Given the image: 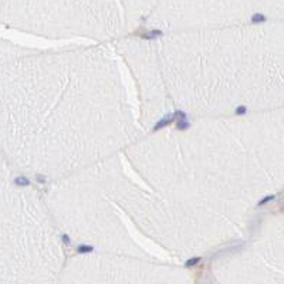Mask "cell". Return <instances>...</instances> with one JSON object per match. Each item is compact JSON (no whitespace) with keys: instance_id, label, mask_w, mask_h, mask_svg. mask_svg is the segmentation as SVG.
<instances>
[{"instance_id":"1","label":"cell","mask_w":284,"mask_h":284,"mask_svg":"<svg viewBox=\"0 0 284 284\" xmlns=\"http://www.w3.org/2000/svg\"><path fill=\"white\" fill-rule=\"evenodd\" d=\"M175 114L179 116V122H178V129H181V131L188 129V128H189V122L186 121V114H185V112H182V111H176Z\"/></svg>"},{"instance_id":"2","label":"cell","mask_w":284,"mask_h":284,"mask_svg":"<svg viewBox=\"0 0 284 284\" xmlns=\"http://www.w3.org/2000/svg\"><path fill=\"white\" fill-rule=\"evenodd\" d=\"M175 116H176V114H169V115H166L163 119H161V121L155 125V128H154V131H158L159 128H163V126H166V125H169L171 122L175 119Z\"/></svg>"},{"instance_id":"3","label":"cell","mask_w":284,"mask_h":284,"mask_svg":"<svg viewBox=\"0 0 284 284\" xmlns=\"http://www.w3.org/2000/svg\"><path fill=\"white\" fill-rule=\"evenodd\" d=\"M159 36H162V31H161V30H152V31L142 34V37H144V38H148V40H152V38H158Z\"/></svg>"},{"instance_id":"4","label":"cell","mask_w":284,"mask_h":284,"mask_svg":"<svg viewBox=\"0 0 284 284\" xmlns=\"http://www.w3.org/2000/svg\"><path fill=\"white\" fill-rule=\"evenodd\" d=\"M266 21V17L261 13H256L252 17V24H261Z\"/></svg>"},{"instance_id":"5","label":"cell","mask_w":284,"mask_h":284,"mask_svg":"<svg viewBox=\"0 0 284 284\" xmlns=\"http://www.w3.org/2000/svg\"><path fill=\"white\" fill-rule=\"evenodd\" d=\"M14 183H16V185H19V186H27V185H28V179H27V178H24V176H19V178H16V179H14Z\"/></svg>"},{"instance_id":"6","label":"cell","mask_w":284,"mask_h":284,"mask_svg":"<svg viewBox=\"0 0 284 284\" xmlns=\"http://www.w3.org/2000/svg\"><path fill=\"white\" fill-rule=\"evenodd\" d=\"M78 252L80 253H90V252H93V247L87 246V244H81V246H78Z\"/></svg>"},{"instance_id":"7","label":"cell","mask_w":284,"mask_h":284,"mask_svg":"<svg viewBox=\"0 0 284 284\" xmlns=\"http://www.w3.org/2000/svg\"><path fill=\"white\" fill-rule=\"evenodd\" d=\"M197 261H200V257H193V259H189V260L186 261V267H192V266H195Z\"/></svg>"},{"instance_id":"8","label":"cell","mask_w":284,"mask_h":284,"mask_svg":"<svg viewBox=\"0 0 284 284\" xmlns=\"http://www.w3.org/2000/svg\"><path fill=\"white\" fill-rule=\"evenodd\" d=\"M274 199V195H270V196H267V197H264V199H261L260 202H259V206H264L266 203H269L270 200H273Z\"/></svg>"},{"instance_id":"9","label":"cell","mask_w":284,"mask_h":284,"mask_svg":"<svg viewBox=\"0 0 284 284\" xmlns=\"http://www.w3.org/2000/svg\"><path fill=\"white\" fill-rule=\"evenodd\" d=\"M246 111H247L246 107H243V105H242V107L236 108V114H237V115H244V114H246Z\"/></svg>"},{"instance_id":"10","label":"cell","mask_w":284,"mask_h":284,"mask_svg":"<svg viewBox=\"0 0 284 284\" xmlns=\"http://www.w3.org/2000/svg\"><path fill=\"white\" fill-rule=\"evenodd\" d=\"M63 242H64L65 244H70V237H68L67 234H63Z\"/></svg>"},{"instance_id":"11","label":"cell","mask_w":284,"mask_h":284,"mask_svg":"<svg viewBox=\"0 0 284 284\" xmlns=\"http://www.w3.org/2000/svg\"><path fill=\"white\" fill-rule=\"evenodd\" d=\"M37 181L40 182V183H46V178L41 176V175H37Z\"/></svg>"}]
</instances>
